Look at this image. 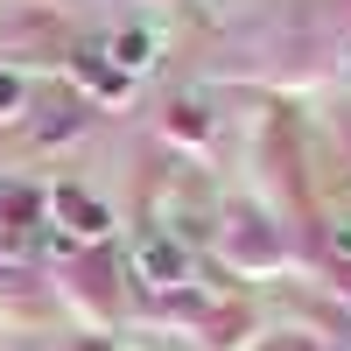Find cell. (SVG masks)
Listing matches in <instances>:
<instances>
[{
	"label": "cell",
	"instance_id": "3957f363",
	"mask_svg": "<svg viewBox=\"0 0 351 351\" xmlns=\"http://www.w3.org/2000/svg\"><path fill=\"white\" fill-rule=\"evenodd\" d=\"M36 260V225L28 218H0V267H21Z\"/></svg>",
	"mask_w": 351,
	"mask_h": 351
},
{
	"label": "cell",
	"instance_id": "7a4b0ae2",
	"mask_svg": "<svg viewBox=\"0 0 351 351\" xmlns=\"http://www.w3.org/2000/svg\"><path fill=\"white\" fill-rule=\"evenodd\" d=\"M56 211L71 218V239H99V232L112 225V218H106V204H92L84 190H56Z\"/></svg>",
	"mask_w": 351,
	"mask_h": 351
},
{
	"label": "cell",
	"instance_id": "6da1fadb",
	"mask_svg": "<svg viewBox=\"0 0 351 351\" xmlns=\"http://www.w3.org/2000/svg\"><path fill=\"white\" fill-rule=\"evenodd\" d=\"M134 274L148 288H183L190 281V260H183V246H176L169 232H141V239H134Z\"/></svg>",
	"mask_w": 351,
	"mask_h": 351
},
{
	"label": "cell",
	"instance_id": "ba28073f",
	"mask_svg": "<svg viewBox=\"0 0 351 351\" xmlns=\"http://www.w3.org/2000/svg\"><path fill=\"white\" fill-rule=\"evenodd\" d=\"M337 351H351V344H337Z\"/></svg>",
	"mask_w": 351,
	"mask_h": 351
},
{
	"label": "cell",
	"instance_id": "8992f818",
	"mask_svg": "<svg viewBox=\"0 0 351 351\" xmlns=\"http://www.w3.org/2000/svg\"><path fill=\"white\" fill-rule=\"evenodd\" d=\"M8 106H21V84H14L8 71H0V112H8Z\"/></svg>",
	"mask_w": 351,
	"mask_h": 351
},
{
	"label": "cell",
	"instance_id": "52a82bcc",
	"mask_svg": "<svg viewBox=\"0 0 351 351\" xmlns=\"http://www.w3.org/2000/svg\"><path fill=\"white\" fill-rule=\"evenodd\" d=\"M344 288H351V267H344Z\"/></svg>",
	"mask_w": 351,
	"mask_h": 351
},
{
	"label": "cell",
	"instance_id": "5b68a950",
	"mask_svg": "<svg viewBox=\"0 0 351 351\" xmlns=\"http://www.w3.org/2000/svg\"><path fill=\"white\" fill-rule=\"evenodd\" d=\"M324 253L351 267V218H330V225H324Z\"/></svg>",
	"mask_w": 351,
	"mask_h": 351
},
{
	"label": "cell",
	"instance_id": "277c9868",
	"mask_svg": "<svg viewBox=\"0 0 351 351\" xmlns=\"http://www.w3.org/2000/svg\"><path fill=\"white\" fill-rule=\"evenodd\" d=\"M112 64H120V77L148 71V64H155V43L141 36V28H127V36H112Z\"/></svg>",
	"mask_w": 351,
	"mask_h": 351
}]
</instances>
